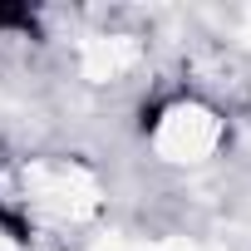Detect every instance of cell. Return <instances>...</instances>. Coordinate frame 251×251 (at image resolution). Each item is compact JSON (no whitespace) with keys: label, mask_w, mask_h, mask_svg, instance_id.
<instances>
[{"label":"cell","mask_w":251,"mask_h":251,"mask_svg":"<svg viewBox=\"0 0 251 251\" xmlns=\"http://www.w3.org/2000/svg\"><path fill=\"white\" fill-rule=\"evenodd\" d=\"M40 25V15L30 10V5H0V30H20V35H30Z\"/></svg>","instance_id":"1"}]
</instances>
